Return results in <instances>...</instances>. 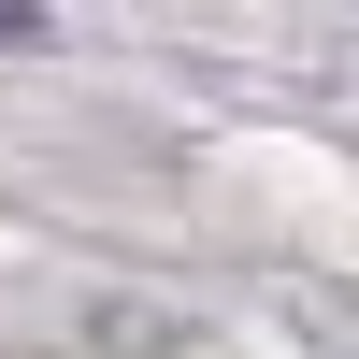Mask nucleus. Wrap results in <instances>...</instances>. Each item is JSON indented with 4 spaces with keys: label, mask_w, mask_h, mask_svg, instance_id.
Listing matches in <instances>:
<instances>
[{
    "label": "nucleus",
    "mask_w": 359,
    "mask_h": 359,
    "mask_svg": "<svg viewBox=\"0 0 359 359\" xmlns=\"http://www.w3.org/2000/svg\"><path fill=\"white\" fill-rule=\"evenodd\" d=\"M29 29H43V0H0V43H29Z\"/></svg>",
    "instance_id": "f257e3e1"
}]
</instances>
